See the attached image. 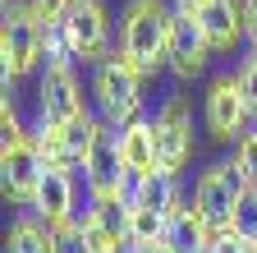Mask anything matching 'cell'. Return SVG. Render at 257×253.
Instances as JSON below:
<instances>
[{
    "label": "cell",
    "mask_w": 257,
    "mask_h": 253,
    "mask_svg": "<svg viewBox=\"0 0 257 253\" xmlns=\"http://www.w3.org/2000/svg\"><path fill=\"white\" fill-rule=\"evenodd\" d=\"M170 23H175V10L166 0H128L119 19V55L128 65H138L143 78L170 65Z\"/></svg>",
    "instance_id": "cell-1"
},
{
    "label": "cell",
    "mask_w": 257,
    "mask_h": 253,
    "mask_svg": "<svg viewBox=\"0 0 257 253\" xmlns=\"http://www.w3.org/2000/svg\"><path fill=\"white\" fill-rule=\"evenodd\" d=\"M83 175H87V194L92 203H128L134 194V171L124 166V152H119V129L115 124H101L83 156Z\"/></svg>",
    "instance_id": "cell-2"
},
{
    "label": "cell",
    "mask_w": 257,
    "mask_h": 253,
    "mask_svg": "<svg viewBox=\"0 0 257 253\" xmlns=\"http://www.w3.org/2000/svg\"><path fill=\"white\" fill-rule=\"evenodd\" d=\"M46 55V23L32 14V5H5V28H0V65H5V92L14 78L32 74Z\"/></svg>",
    "instance_id": "cell-3"
},
{
    "label": "cell",
    "mask_w": 257,
    "mask_h": 253,
    "mask_svg": "<svg viewBox=\"0 0 257 253\" xmlns=\"http://www.w3.org/2000/svg\"><path fill=\"white\" fill-rule=\"evenodd\" d=\"M92 97H96V106H101V115L119 129V124H128L138 115V106H143V69L128 65L119 51L106 55V60H96Z\"/></svg>",
    "instance_id": "cell-4"
},
{
    "label": "cell",
    "mask_w": 257,
    "mask_h": 253,
    "mask_svg": "<svg viewBox=\"0 0 257 253\" xmlns=\"http://www.w3.org/2000/svg\"><path fill=\"white\" fill-rule=\"evenodd\" d=\"M42 175H46V156L37 147V138H19L10 147H0V180H5V198L19 203V207H32L42 189Z\"/></svg>",
    "instance_id": "cell-5"
},
{
    "label": "cell",
    "mask_w": 257,
    "mask_h": 253,
    "mask_svg": "<svg viewBox=\"0 0 257 253\" xmlns=\"http://www.w3.org/2000/svg\"><path fill=\"white\" fill-rule=\"evenodd\" d=\"M156 152H161V171L166 175H179L188 152H193V115H188V102L184 97H166V106L156 111Z\"/></svg>",
    "instance_id": "cell-6"
},
{
    "label": "cell",
    "mask_w": 257,
    "mask_h": 253,
    "mask_svg": "<svg viewBox=\"0 0 257 253\" xmlns=\"http://www.w3.org/2000/svg\"><path fill=\"white\" fill-rule=\"evenodd\" d=\"M64 42L78 60H106V42H110V14L101 0H74L69 19L60 23Z\"/></svg>",
    "instance_id": "cell-7"
},
{
    "label": "cell",
    "mask_w": 257,
    "mask_h": 253,
    "mask_svg": "<svg viewBox=\"0 0 257 253\" xmlns=\"http://www.w3.org/2000/svg\"><path fill=\"white\" fill-rule=\"evenodd\" d=\"M248 180H243V171L230 161V166H211V171H202V180H198V189H193V203H198L216 226H230V216H234V207H239V198L248 194Z\"/></svg>",
    "instance_id": "cell-8"
},
{
    "label": "cell",
    "mask_w": 257,
    "mask_h": 253,
    "mask_svg": "<svg viewBox=\"0 0 257 253\" xmlns=\"http://www.w3.org/2000/svg\"><path fill=\"white\" fill-rule=\"evenodd\" d=\"M207 55H211V37H207L198 10H184L179 5L175 10V23H170V69L179 78H193V74H202Z\"/></svg>",
    "instance_id": "cell-9"
},
{
    "label": "cell",
    "mask_w": 257,
    "mask_h": 253,
    "mask_svg": "<svg viewBox=\"0 0 257 253\" xmlns=\"http://www.w3.org/2000/svg\"><path fill=\"white\" fill-rule=\"evenodd\" d=\"M248 115L252 111H248V97L239 88V74L234 78H216L207 88V129H211V138H239Z\"/></svg>",
    "instance_id": "cell-10"
},
{
    "label": "cell",
    "mask_w": 257,
    "mask_h": 253,
    "mask_svg": "<svg viewBox=\"0 0 257 253\" xmlns=\"http://www.w3.org/2000/svg\"><path fill=\"white\" fill-rule=\"evenodd\" d=\"M78 230H83L92 253H124V248H134L124 203H92L83 212V221H78Z\"/></svg>",
    "instance_id": "cell-11"
},
{
    "label": "cell",
    "mask_w": 257,
    "mask_h": 253,
    "mask_svg": "<svg viewBox=\"0 0 257 253\" xmlns=\"http://www.w3.org/2000/svg\"><path fill=\"white\" fill-rule=\"evenodd\" d=\"M42 115H51V120H78L87 106H83V92H78V83H74V74H69V60H46V74H42Z\"/></svg>",
    "instance_id": "cell-12"
},
{
    "label": "cell",
    "mask_w": 257,
    "mask_h": 253,
    "mask_svg": "<svg viewBox=\"0 0 257 253\" xmlns=\"http://www.w3.org/2000/svg\"><path fill=\"white\" fill-rule=\"evenodd\" d=\"M32 212H37L46 226H74V175L69 166H46L42 175V189H37V198H32Z\"/></svg>",
    "instance_id": "cell-13"
},
{
    "label": "cell",
    "mask_w": 257,
    "mask_h": 253,
    "mask_svg": "<svg viewBox=\"0 0 257 253\" xmlns=\"http://www.w3.org/2000/svg\"><path fill=\"white\" fill-rule=\"evenodd\" d=\"M119 152H124V166L134 171V180L156 175L161 171V152H156V124L134 115L128 124H119Z\"/></svg>",
    "instance_id": "cell-14"
},
{
    "label": "cell",
    "mask_w": 257,
    "mask_h": 253,
    "mask_svg": "<svg viewBox=\"0 0 257 253\" xmlns=\"http://www.w3.org/2000/svg\"><path fill=\"white\" fill-rule=\"evenodd\" d=\"M207 37H211V51H234L239 37H243V0H207L198 10Z\"/></svg>",
    "instance_id": "cell-15"
},
{
    "label": "cell",
    "mask_w": 257,
    "mask_h": 253,
    "mask_svg": "<svg viewBox=\"0 0 257 253\" xmlns=\"http://www.w3.org/2000/svg\"><path fill=\"white\" fill-rule=\"evenodd\" d=\"M211 239H216V221H211L198 203H193V207H179V212L170 216V244H175L179 253H207Z\"/></svg>",
    "instance_id": "cell-16"
},
{
    "label": "cell",
    "mask_w": 257,
    "mask_h": 253,
    "mask_svg": "<svg viewBox=\"0 0 257 253\" xmlns=\"http://www.w3.org/2000/svg\"><path fill=\"white\" fill-rule=\"evenodd\" d=\"M51 244H55V230L32 212V216H19L14 226H10L5 253H51Z\"/></svg>",
    "instance_id": "cell-17"
},
{
    "label": "cell",
    "mask_w": 257,
    "mask_h": 253,
    "mask_svg": "<svg viewBox=\"0 0 257 253\" xmlns=\"http://www.w3.org/2000/svg\"><path fill=\"white\" fill-rule=\"evenodd\" d=\"M124 216H128V239L138 248L143 244H156L170 235V216L156 212V207H143V203H124Z\"/></svg>",
    "instance_id": "cell-18"
},
{
    "label": "cell",
    "mask_w": 257,
    "mask_h": 253,
    "mask_svg": "<svg viewBox=\"0 0 257 253\" xmlns=\"http://www.w3.org/2000/svg\"><path fill=\"white\" fill-rule=\"evenodd\" d=\"M37 147H42V156H46V166H69L74 171V156H69V134H64V120H51V115H42V124H37Z\"/></svg>",
    "instance_id": "cell-19"
},
{
    "label": "cell",
    "mask_w": 257,
    "mask_h": 253,
    "mask_svg": "<svg viewBox=\"0 0 257 253\" xmlns=\"http://www.w3.org/2000/svg\"><path fill=\"white\" fill-rule=\"evenodd\" d=\"M96 129H101V124H96L87 111H83L78 120H69V124H64V134H69V156H74V166H83V156H87V147H92Z\"/></svg>",
    "instance_id": "cell-20"
},
{
    "label": "cell",
    "mask_w": 257,
    "mask_h": 253,
    "mask_svg": "<svg viewBox=\"0 0 257 253\" xmlns=\"http://www.w3.org/2000/svg\"><path fill=\"white\" fill-rule=\"evenodd\" d=\"M230 226H234L243 239L257 244V189H248V194L239 198V207H234V216H230Z\"/></svg>",
    "instance_id": "cell-21"
},
{
    "label": "cell",
    "mask_w": 257,
    "mask_h": 253,
    "mask_svg": "<svg viewBox=\"0 0 257 253\" xmlns=\"http://www.w3.org/2000/svg\"><path fill=\"white\" fill-rule=\"evenodd\" d=\"M234 166L243 171L248 184H257V129L239 134V147H234Z\"/></svg>",
    "instance_id": "cell-22"
},
{
    "label": "cell",
    "mask_w": 257,
    "mask_h": 253,
    "mask_svg": "<svg viewBox=\"0 0 257 253\" xmlns=\"http://www.w3.org/2000/svg\"><path fill=\"white\" fill-rule=\"evenodd\" d=\"M32 5V14H37L46 28H60L64 19H69V10H74V0H28Z\"/></svg>",
    "instance_id": "cell-23"
},
{
    "label": "cell",
    "mask_w": 257,
    "mask_h": 253,
    "mask_svg": "<svg viewBox=\"0 0 257 253\" xmlns=\"http://www.w3.org/2000/svg\"><path fill=\"white\" fill-rule=\"evenodd\" d=\"M207 253H252V239H243L234 226H216V239Z\"/></svg>",
    "instance_id": "cell-24"
},
{
    "label": "cell",
    "mask_w": 257,
    "mask_h": 253,
    "mask_svg": "<svg viewBox=\"0 0 257 253\" xmlns=\"http://www.w3.org/2000/svg\"><path fill=\"white\" fill-rule=\"evenodd\" d=\"M51 230H55V226H51ZM51 253H92L87 239H83V230H78V221H74V226H60V230H55Z\"/></svg>",
    "instance_id": "cell-25"
},
{
    "label": "cell",
    "mask_w": 257,
    "mask_h": 253,
    "mask_svg": "<svg viewBox=\"0 0 257 253\" xmlns=\"http://www.w3.org/2000/svg\"><path fill=\"white\" fill-rule=\"evenodd\" d=\"M239 88H243V97H248V111L257 115V51L239 65Z\"/></svg>",
    "instance_id": "cell-26"
},
{
    "label": "cell",
    "mask_w": 257,
    "mask_h": 253,
    "mask_svg": "<svg viewBox=\"0 0 257 253\" xmlns=\"http://www.w3.org/2000/svg\"><path fill=\"white\" fill-rule=\"evenodd\" d=\"M0 134H5V147L19 143V138H28V134H23V124H19V111L10 106V97H5V106H0Z\"/></svg>",
    "instance_id": "cell-27"
},
{
    "label": "cell",
    "mask_w": 257,
    "mask_h": 253,
    "mask_svg": "<svg viewBox=\"0 0 257 253\" xmlns=\"http://www.w3.org/2000/svg\"><path fill=\"white\" fill-rule=\"evenodd\" d=\"M243 37H248L252 51H257V0H243Z\"/></svg>",
    "instance_id": "cell-28"
},
{
    "label": "cell",
    "mask_w": 257,
    "mask_h": 253,
    "mask_svg": "<svg viewBox=\"0 0 257 253\" xmlns=\"http://www.w3.org/2000/svg\"><path fill=\"white\" fill-rule=\"evenodd\" d=\"M143 253H179V248H175L170 235H166V239H156V244H143Z\"/></svg>",
    "instance_id": "cell-29"
},
{
    "label": "cell",
    "mask_w": 257,
    "mask_h": 253,
    "mask_svg": "<svg viewBox=\"0 0 257 253\" xmlns=\"http://www.w3.org/2000/svg\"><path fill=\"white\" fill-rule=\"evenodd\" d=\"M175 5H184V10H202L207 0H175Z\"/></svg>",
    "instance_id": "cell-30"
},
{
    "label": "cell",
    "mask_w": 257,
    "mask_h": 253,
    "mask_svg": "<svg viewBox=\"0 0 257 253\" xmlns=\"http://www.w3.org/2000/svg\"><path fill=\"white\" fill-rule=\"evenodd\" d=\"M128 253H143V248H138V244H134V248H128Z\"/></svg>",
    "instance_id": "cell-31"
},
{
    "label": "cell",
    "mask_w": 257,
    "mask_h": 253,
    "mask_svg": "<svg viewBox=\"0 0 257 253\" xmlns=\"http://www.w3.org/2000/svg\"><path fill=\"white\" fill-rule=\"evenodd\" d=\"M252 253H257V244H252Z\"/></svg>",
    "instance_id": "cell-32"
},
{
    "label": "cell",
    "mask_w": 257,
    "mask_h": 253,
    "mask_svg": "<svg viewBox=\"0 0 257 253\" xmlns=\"http://www.w3.org/2000/svg\"><path fill=\"white\" fill-rule=\"evenodd\" d=\"M252 189H257V184H252Z\"/></svg>",
    "instance_id": "cell-33"
}]
</instances>
